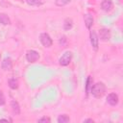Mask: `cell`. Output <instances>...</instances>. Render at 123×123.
Instances as JSON below:
<instances>
[{
    "label": "cell",
    "mask_w": 123,
    "mask_h": 123,
    "mask_svg": "<svg viewBox=\"0 0 123 123\" xmlns=\"http://www.w3.org/2000/svg\"><path fill=\"white\" fill-rule=\"evenodd\" d=\"M71 0H56V5L59 6V7H62V6H65L67 5Z\"/></svg>",
    "instance_id": "obj_18"
},
{
    "label": "cell",
    "mask_w": 123,
    "mask_h": 123,
    "mask_svg": "<svg viewBox=\"0 0 123 123\" xmlns=\"http://www.w3.org/2000/svg\"><path fill=\"white\" fill-rule=\"evenodd\" d=\"M92 82H93L92 78H91L90 76H88L87 79H86V94H88L89 90H90L91 87H92Z\"/></svg>",
    "instance_id": "obj_14"
},
{
    "label": "cell",
    "mask_w": 123,
    "mask_h": 123,
    "mask_svg": "<svg viewBox=\"0 0 123 123\" xmlns=\"http://www.w3.org/2000/svg\"><path fill=\"white\" fill-rule=\"evenodd\" d=\"M89 37H90V43H91V45L93 46V48L95 50H97L98 49V41H99V38L97 37V34L94 31H90Z\"/></svg>",
    "instance_id": "obj_6"
},
{
    "label": "cell",
    "mask_w": 123,
    "mask_h": 123,
    "mask_svg": "<svg viewBox=\"0 0 123 123\" xmlns=\"http://www.w3.org/2000/svg\"><path fill=\"white\" fill-rule=\"evenodd\" d=\"M39 59V54L35 50H28L26 53V60L29 62H36Z\"/></svg>",
    "instance_id": "obj_4"
},
{
    "label": "cell",
    "mask_w": 123,
    "mask_h": 123,
    "mask_svg": "<svg viewBox=\"0 0 123 123\" xmlns=\"http://www.w3.org/2000/svg\"><path fill=\"white\" fill-rule=\"evenodd\" d=\"M9 86L12 88V89H16L17 87H18V82H17V80H15V79H10L9 80Z\"/></svg>",
    "instance_id": "obj_15"
},
{
    "label": "cell",
    "mask_w": 123,
    "mask_h": 123,
    "mask_svg": "<svg viewBox=\"0 0 123 123\" xmlns=\"http://www.w3.org/2000/svg\"><path fill=\"white\" fill-rule=\"evenodd\" d=\"M84 20H85V24H86V28H87V29H90L91 26L93 25V21H94L92 15L89 14V13L85 14V15H84Z\"/></svg>",
    "instance_id": "obj_9"
},
{
    "label": "cell",
    "mask_w": 123,
    "mask_h": 123,
    "mask_svg": "<svg viewBox=\"0 0 123 123\" xmlns=\"http://www.w3.org/2000/svg\"><path fill=\"white\" fill-rule=\"evenodd\" d=\"M84 122H92L93 123V120L92 119H86V120H84Z\"/></svg>",
    "instance_id": "obj_21"
},
{
    "label": "cell",
    "mask_w": 123,
    "mask_h": 123,
    "mask_svg": "<svg viewBox=\"0 0 123 123\" xmlns=\"http://www.w3.org/2000/svg\"><path fill=\"white\" fill-rule=\"evenodd\" d=\"M90 92L92 93V95L95 98H101V97L104 96V94L106 92V86L102 82L96 83L95 85L92 86V87L90 89Z\"/></svg>",
    "instance_id": "obj_1"
},
{
    "label": "cell",
    "mask_w": 123,
    "mask_h": 123,
    "mask_svg": "<svg viewBox=\"0 0 123 123\" xmlns=\"http://www.w3.org/2000/svg\"><path fill=\"white\" fill-rule=\"evenodd\" d=\"M25 1L30 6H40V5H42L41 0H25Z\"/></svg>",
    "instance_id": "obj_17"
},
{
    "label": "cell",
    "mask_w": 123,
    "mask_h": 123,
    "mask_svg": "<svg viewBox=\"0 0 123 123\" xmlns=\"http://www.w3.org/2000/svg\"><path fill=\"white\" fill-rule=\"evenodd\" d=\"M119 98L116 93H110L107 97V103L110 104L111 106H116L118 104Z\"/></svg>",
    "instance_id": "obj_5"
},
{
    "label": "cell",
    "mask_w": 123,
    "mask_h": 123,
    "mask_svg": "<svg viewBox=\"0 0 123 123\" xmlns=\"http://www.w3.org/2000/svg\"><path fill=\"white\" fill-rule=\"evenodd\" d=\"M12 60L10 58L4 59V61L2 62V64H1V66H2V68L4 70H11L12 69Z\"/></svg>",
    "instance_id": "obj_10"
},
{
    "label": "cell",
    "mask_w": 123,
    "mask_h": 123,
    "mask_svg": "<svg viewBox=\"0 0 123 123\" xmlns=\"http://www.w3.org/2000/svg\"><path fill=\"white\" fill-rule=\"evenodd\" d=\"M4 104H5V97H4L3 92L0 90V106H2Z\"/></svg>",
    "instance_id": "obj_19"
},
{
    "label": "cell",
    "mask_w": 123,
    "mask_h": 123,
    "mask_svg": "<svg viewBox=\"0 0 123 123\" xmlns=\"http://www.w3.org/2000/svg\"><path fill=\"white\" fill-rule=\"evenodd\" d=\"M111 37V32L108 29L102 28L99 30V38L102 40H108Z\"/></svg>",
    "instance_id": "obj_7"
},
{
    "label": "cell",
    "mask_w": 123,
    "mask_h": 123,
    "mask_svg": "<svg viewBox=\"0 0 123 123\" xmlns=\"http://www.w3.org/2000/svg\"><path fill=\"white\" fill-rule=\"evenodd\" d=\"M0 23L3 24V25H10L11 24V19L7 14L0 13Z\"/></svg>",
    "instance_id": "obj_11"
},
{
    "label": "cell",
    "mask_w": 123,
    "mask_h": 123,
    "mask_svg": "<svg viewBox=\"0 0 123 123\" xmlns=\"http://www.w3.org/2000/svg\"><path fill=\"white\" fill-rule=\"evenodd\" d=\"M101 8L103 11L105 12H110L112 10L113 8V4H112V1L111 0H104L102 3H101Z\"/></svg>",
    "instance_id": "obj_8"
},
{
    "label": "cell",
    "mask_w": 123,
    "mask_h": 123,
    "mask_svg": "<svg viewBox=\"0 0 123 123\" xmlns=\"http://www.w3.org/2000/svg\"><path fill=\"white\" fill-rule=\"evenodd\" d=\"M37 121H38V122H50L51 120H50V118H48V117H42V118L38 119Z\"/></svg>",
    "instance_id": "obj_20"
},
{
    "label": "cell",
    "mask_w": 123,
    "mask_h": 123,
    "mask_svg": "<svg viewBox=\"0 0 123 123\" xmlns=\"http://www.w3.org/2000/svg\"><path fill=\"white\" fill-rule=\"evenodd\" d=\"M39 40H40L41 44L44 47H47V48L52 46V44H53V40L47 33H41L40 36H39Z\"/></svg>",
    "instance_id": "obj_3"
},
{
    "label": "cell",
    "mask_w": 123,
    "mask_h": 123,
    "mask_svg": "<svg viewBox=\"0 0 123 123\" xmlns=\"http://www.w3.org/2000/svg\"><path fill=\"white\" fill-rule=\"evenodd\" d=\"M72 26H73V21H72V19H71V18H66V19L64 20V23H63V29H64L65 31H67V30H70V29L72 28Z\"/></svg>",
    "instance_id": "obj_13"
},
{
    "label": "cell",
    "mask_w": 123,
    "mask_h": 123,
    "mask_svg": "<svg viewBox=\"0 0 123 123\" xmlns=\"http://www.w3.org/2000/svg\"><path fill=\"white\" fill-rule=\"evenodd\" d=\"M71 59H72V53L70 51H66L62 54V56L60 58L59 60V63L62 65V66H66L70 63L71 62Z\"/></svg>",
    "instance_id": "obj_2"
},
{
    "label": "cell",
    "mask_w": 123,
    "mask_h": 123,
    "mask_svg": "<svg viewBox=\"0 0 123 123\" xmlns=\"http://www.w3.org/2000/svg\"><path fill=\"white\" fill-rule=\"evenodd\" d=\"M11 107H12V110L13 113H15V114H19L20 113V108H19V105H18V103L16 101L12 100L11 102Z\"/></svg>",
    "instance_id": "obj_12"
},
{
    "label": "cell",
    "mask_w": 123,
    "mask_h": 123,
    "mask_svg": "<svg viewBox=\"0 0 123 123\" xmlns=\"http://www.w3.org/2000/svg\"><path fill=\"white\" fill-rule=\"evenodd\" d=\"M69 121H70V119L66 114H62L58 117V122L59 123H66V122H69Z\"/></svg>",
    "instance_id": "obj_16"
}]
</instances>
